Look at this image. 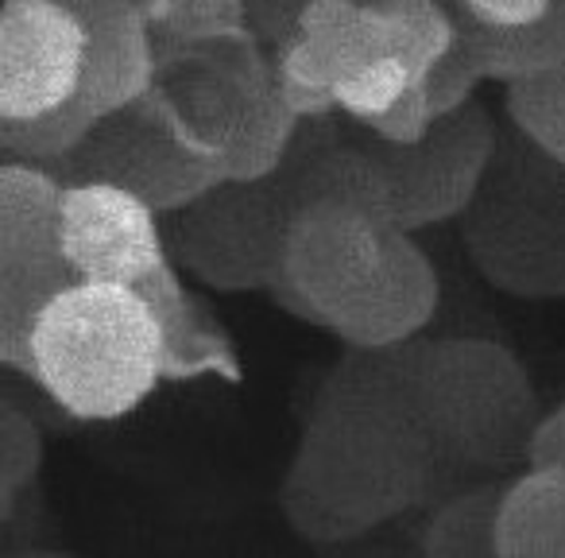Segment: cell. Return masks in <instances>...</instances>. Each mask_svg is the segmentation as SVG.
Returning a JSON list of instances; mask_svg holds the SVG:
<instances>
[{
	"instance_id": "17",
	"label": "cell",
	"mask_w": 565,
	"mask_h": 558,
	"mask_svg": "<svg viewBox=\"0 0 565 558\" xmlns=\"http://www.w3.org/2000/svg\"><path fill=\"white\" fill-rule=\"evenodd\" d=\"M299 133V117L287 109V102L275 90V78L252 97V105L244 109L241 125L233 128V136L221 148V171L225 179L256 182L271 179L287 164V151Z\"/></svg>"
},
{
	"instance_id": "1",
	"label": "cell",
	"mask_w": 565,
	"mask_h": 558,
	"mask_svg": "<svg viewBox=\"0 0 565 558\" xmlns=\"http://www.w3.org/2000/svg\"><path fill=\"white\" fill-rule=\"evenodd\" d=\"M438 470V450L376 349H353L310 403L279 508L302 539L349 543L418 508Z\"/></svg>"
},
{
	"instance_id": "3",
	"label": "cell",
	"mask_w": 565,
	"mask_h": 558,
	"mask_svg": "<svg viewBox=\"0 0 565 558\" xmlns=\"http://www.w3.org/2000/svg\"><path fill=\"white\" fill-rule=\"evenodd\" d=\"M28 377L71 419L132 415L167 380V341L140 287L78 280L40 310Z\"/></svg>"
},
{
	"instance_id": "19",
	"label": "cell",
	"mask_w": 565,
	"mask_h": 558,
	"mask_svg": "<svg viewBox=\"0 0 565 558\" xmlns=\"http://www.w3.org/2000/svg\"><path fill=\"white\" fill-rule=\"evenodd\" d=\"M43 457L40 423L17 403H0V519H12L20 496L40 481Z\"/></svg>"
},
{
	"instance_id": "16",
	"label": "cell",
	"mask_w": 565,
	"mask_h": 558,
	"mask_svg": "<svg viewBox=\"0 0 565 558\" xmlns=\"http://www.w3.org/2000/svg\"><path fill=\"white\" fill-rule=\"evenodd\" d=\"M508 481H484L441 501L423 527L430 558H500V512Z\"/></svg>"
},
{
	"instance_id": "11",
	"label": "cell",
	"mask_w": 565,
	"mask_h": 558,
	"mask_svg": "<svg viewBox=\"0 0 565 558\" xmlns=\"http://www.w3.org/2000/svg\"><path fill=\"white\" fill-rule=\"evenodd\" d=\"M159 218L163 213L125 187L97 179L66 182L58 221L66 264L78 280L140 287L148 275L171 264L167 225Z\"/></svg>"
},
{
	"instance_id": "21",
	"label": "cell",
	"mask_w": 565,
	"mask_h": 558,
	"mask_svg": "<svg viewBox=\"0 0 565 558\" xmlns=\"http://www.w3.org/2000/svg\"><path fill=\"white\" fill-rule=\"evenodd\" d=\"M411 86H418V78L407 66V59L384 55V59H372V63L356 66V71H349L345 78L333 86V94H338L341 113H349L353 120L369 125L372 117L392 109Z\"/></svg>"
},
{
	"instance_id": "12",
	"label": "cell",
	"mask_w": 565,
	"mask_h": 558,
	"mask_svg": "<svg viewBox=\"0 0 565 558\" xmlns=\"http://www.w3.org/2000/svg\"><path fill=\"white\" fill-rule=\"evenodd\" d=\"M86 28V82L78 105L89 117L140 102L159 82L156 24L140 0H71Z\"/></svg>"
},
{
	"instance_id": "22",
	"label": "cell",
	"mask_w": 565,
	"mask_h": 558,
	"mask_svg": "<svg viewBox=\"0 0 565 558\" xmlns=\"http://www.w3.org/2000/svg\"><path fill=\"white\" fill-rule=\"evenodd\" d=\"M480 82H488L484 71H480V63L472 59L469 43H465L461 32H457L454 43H449V51L430 66V74L423 78V86H426V94H430L434 113L446 117V113H457L472 102V94H477Z\"/></svg>"
},
{
	"instance_id": "23",
	"label": "cell",
	"mask_w": 565,
	"mask_h": 558,
	"mask_svg": "<svg viewBox=\"0 0 565 558\" xmlns=\"http://www.w3.org/2000/svg\"><path fill=\"white\" fill-rule=\"evenodd\" d=\"M434 120H438V113H434L426 86L418 82V86H411L407 94L392 105V109H384L380 117H372L364 128H369L380 144H415L430 133Z\"/></svg>"
},
{
	"instance_id": "24",
	"label": "cell",
	"mask_w": 565,
	"mask_h": 558,
	"mask_svg": "<svg viewBox=\"0 0 565 558\" xmlns=\"http://www.w3.org/2000/svg\"><path fill=\"white\" fill-rule=\"evenodd\" d=\"M457 4L488 24H534L550 9V0H457Z\"/></svg>"
},
{
	"instance_id": "13",
	"label": "cell",
	"mask_w": 565,
	"mask_h": 558,
	"mask_svg": "<svg viewBox=\"0 0 565 558\" xmlns=\"http://www.w3.org/2000/svg\"><path fill=\"white\" fill-rule=\"evenodd\" d=\"M163 326L167 341V380H202L221 377L228 385H241V361L233 354V341L202 318L194 299L186 295V284L179 280L174 264H163L156 275L140 284Z\"/></svg>"
},
{
	"instance_id": "6",
	"label": "cell",
	"mask_w": 565,
	"mask_h": 558,
	"mask_svg": "<svg viewBox=\"0 0 565 558\" xmlns=\"http://www.w3.org/2000/svg\"><path fill=\"white\" fill-rule=\"evenodd\" d=\"M295 213L299 206L282 171L256 182L225 179L171 213L167 244L171 256L205 287L267 292L282 272Z\"/></svg>"
},
{
	"instance_id": "14",
	"label": "cell",
	"mask_w": 565,
	"mask_h": 558,
	"mask_svg": "<svg viewBox=\"0 0 565 558\" xmlns=\"http://www.w3.org/2000/svg\"><path fill=\"white\" fill-rule=\"evenodd\" d=\"M500 558H565V465H526L508 481Z\"/></svg>"
},
{
	"instance_id": "9",
	"label": "cell",
	"mask_w": 565,
	"mask_h": 558,
	"mask_svg": "<svg viewBox=\"0 0 565 558\" xmlns=\"http://www.w3.org/2000/svg\"><path fill=\"white\" fill-rule=\"evenodd\" d=\"M500 148L488 113L477 102L446 113L415 144H380L372 148L392 198L395 225L430 229L461 218L484 187L488 167Z\"/></svg>"
},
{
	"instance_id": "20",
	"label": "cell",
	"mask_w": 565,
	"mask_h": 558,
	"mask_svg": "<svg viewBox=\"0 0 565 558\" xmlns=\"http://www.w3.org/2000/svg\"><path fill=\"white\" fill-rule=\"evenodd\" d=\"M248 32V0H171L156 20L159 51L190 48V43L233 40Z\"/></svg>"
},
{
	"instance_id": "26",
	"label": "cell",
	"mask_w": 565,
	"mask_h": 558,
	"mask_svg": "<svg viewBox=\"0 0 565 558\" xmlns=\"http://www.w3.org/2000/svg\"><path fill=\"white\" fill-rule=\"evenodd\" d=\"M546 17L554 20V28L565 35V0H550V9H546Z\"/></svg>"
},
{
	"instance_id": "25",
	"label": "cell",
	"mask_w": 565,
	"mask_h": 558,
	"mask_svg": "<svg viewBox=\"0 0 565 558\" xmlns=\"http://www.w3.org/2000/svg\"><path fill=\"white\" fill-rule=\"evenodd\" d=\"M526 465H565V400L542 415Z\"/></svg>"
},
{
	"instance_id": "10",
	"label": "cell",
	"mask_w": 565,
	"mask_h": 558,
	"mask_svg": "<svg viewBox=\"0 0 565 558\" xmlns=\"http://www.w3.org/2000/svg\"><path fill=\"white\" fill-rule=\"evenodd\" d=\"M86 82V28L71 0H4L0 9V125L71 109Z\"/></svg>"
},
{
	"instance_id": "8",
	"label": "cell",
	"mask_w": 565,
	"mask_h": 558,
	"mask_svg": "<svg viewBox=\"0 0 565 558\" xmlns=\"http://www.w3.org/2000/svg\"><path fill=\"white\" fill-rule=\"evenodd\" d=\"M63 175L4 156L0 164V361L28 377V338L40 310L78 284L63 252Z\"/></svg>"
},
{
	"instance_id": "4",
	"label": "cell",
	"mask_w": 565,
	"mask_h": 558,
	"mask_svg": "<svg viewBox=\"0 0 565 558\" xmlns=\"http://www.w3.org/2000/svg\"><path fill=\"white\" fill-rule=\"evenodd\" d=\"M441 465L508 470L526 462L542 403L526 365L492 338L403 341L376 349Z\"/></svg>"
},
{
	"instance_id": "15",
	"label": "cell",
	"mask_w": 565,
	"mask_h": 558,
	"mask_svg": "<svg viewBox=\"0 0 565 558\" xmlns=\"http://www.w3.org/2000/svg\"><path fill=\"white\" fill-rule=\"evenodd\" d=\"M449 9H454L457 32L469 43L488 82L511 86V82L534 78V74H546L565 63V35L550 17L534 20V24H488L469 9H461L457 0H449Z\"/></svg>"
},
{
	"instance_id": "2",
	"label": "cell",
	"mask_w": 565,
	"mask_h": 558,
	"mask_svg": "<svg viewBox=\"0 0 565 558\" xmlns=\"http://www.w3.org/2000/svg\"><path fill=\"white\" fill-rule=\"evenodd\" d=\"M271 299L330 330L349 349H392L418 338L438 310V272L415 233L361 206H299Z\"/></svg>"
},
{
	"instance_id": "5",
	"label": "cell",
	"mask_w": 565,
	"mask_h": 558,
	"mask_svg": "<svg viewBox=\"0 0 565 558\" xmlns=\"http://www.w3.org/2000/svg\"><path fill=\"white\" fill-rule=\"evenodd\" d=\"M523 144L495 148L484 187L461 213V236L492 287L519 299H565V167Z\"/></svg>"
},
{
	"instance_id": "7",
	"label": "cell",
	"mask_w": 565,
	"mask_h": 558,
	"mask_svg": "<svg viewBox=\"0 0 565 558\" xmlns=\"http://www.w3.org/2000/svg\"><path fill=\"white\" fill-rule=\"evenodd\" d=\"M66 182L97 179L132 190L159 213H174L225 182L217 156L190 140L159 90L97 117L82 144L55 167Z\"/></svg>"
},
{
	"instance_id": "18",
	"label": "cell",
	"mask_w": 565,
	"mask_h": 558,
	"mask_svg": "<svg viewBox=\"0 0 565 558\" xmlns=\"http://www.w3.org/2000/svg\"><path fill=\"white\" fill-rule=\"evenodd\" d=\"M503 109L523 140L565 167V63L534 78L511 82Z\"/></svg>"
},
{
	"instance_id": "27",
	"label": "cell",
	"mask_w": 565,
	"mask_h": 558,
	"mask_svg": "<svg viewBox=\"0 0 565 558\" xmlns=\"http://www.w3.org/2000/svg\"><path fill=\"white\" fill-rule=\"evenodd\" d=\"M356 4H376V0H356Z\"/></svg>"
}]
</instances>
